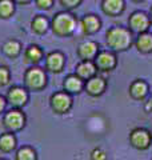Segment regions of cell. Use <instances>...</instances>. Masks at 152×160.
Here are the masks:
<instances>
[{
	"instance_id": "6da1fadb",
	"label": "cell",
	"mask_w": 152,
	"mask_h": 160,
	"mask_svg": "<svg viewBox=\"0 0 152 160\" xmlns=\"http://www.w3.org/2000/svg\"><path fill=\"white\" fill-rule=\"evenodd\" d=\"M76 27H78V19L69 11L58 12L51 20V29L53 35L59 38H68L73 35Z\"/></svg>"
},
{
	"instance_id": "7a4b0ae2",
	"label": "cell",
	"mask_w": 152,
	"mask_h": 160,
	"mask_svg": "<svg viewBox=\"0 0 152 160\" xmlns=\"http://www.w3.org/2000/svg\"><path fill=\"white\" fill-rule=\"evenodd\" d=\"M105 43L112 51L123 52L132 44V33L123 27H112L105 33Z\"/></svg>"
},
{
	"instance_id": "3957f363",
	"label": "cell",
	"mask_w": 152,
	"mask_h": 160,
	"mask_svg": "<svg viewBox=\"0 0 152 160\" xmlns=\"http://www.w3.org/2000/svg\"><path fill=\"white\" fill-rule=\"evenodd\" d=\"M47 72L45 69L40 68L38 66H31L28 69H25L24 76H23V83L24 87L28 91L32 92H40L47 87Z\"/></svg>"
},
{
	"instance_id": "277c9868",
	"label": "cell",
	"mask_w": 152,
	"mask_h": 160,
	"mask_svg": "<svg viewBox=\"0 0 152 160\" xmlns=\"http://www.w3.org/2000/svg\"><path fill=\"white\" fill-rule=\"evenodd\" d=\"M3 127L8 132L16 133L25 127L27 124V116L22 108H11L3 116Z\"/></svg>"
},
{
	"instance_id": "5b68a950",
	"label": "cell",
	"mask_w": 152,
	"mask_h": 160,
	"mask_svg": "<svg viewBox=\"0 0 152 160\" xmlns=\"http://www.w3.org/2000/svg\"><path fill=\"white\" fill-rule=\"evenodd\" d=\"M49 107L52 112L56 115H64L68 113L72 108V98L71 93L65 91H59L55 92L49 96Z\"/></svg>"
},
{
	"instance_id": "8992f818",
	"label": "cell",
	"mask_w": 152,
	"mask_h": 160,
	"mask_svg": "<svg viewBox=\"0 0 152 160\" xmlns=\"http://www.w3.org/2000/svg\"><path fill=\"white\" fill-rule=\"evenodd\" d=\"M6 99H7V103L12 108H23L27 106L29 100V91L25 87L13 86L8 89Z\"/></svg>"
},
{
	"instance_id": "52a82bcc",
	"label": "cell",
	"mask_w": 152,
	"mask_h": 160,
	"mask_svg": "<svg viewBox=\"0 0 152 160\" xmlns=\"http://www.w3.org/2000/svg\"><path fill=\"white\" fill-rule=\"evenodd\" d=\"M152 142V135L149 131L144 128H135L132 132L129 133V143L134 148L139 149V151H144L151 146Z\"/></svg>"
},
{
	"instance_id": "ba28073f",
	"label": "cell",
	"mask_w": 152,
	"mask_h": 160,
	"mask_svg": "<svg viewBox=\"0 0 152 160\" xmlns=\"http://www.w3.org/2000/svg\"><path fill=\"white\" fill-rule=\"evenodd\" d=\"M65 67V56L60 51L49 52L44 59V68L45 71L51 73H60Z\"/></svg>"
},
{
	"instance_id": "9c48e42d",
	"label": "cell",
	"mask_w": 152,
	"mask_h": 160,
	"mask_svg": "<svg viewBox=\"0 0 152 160\" xmlns=\"http://www.w3.org/2000/svg\"><path fill=\"white\" fill-rule=\"evenodd\" d=\"M128 26L129 29L135 33H141L145 32L151 26V19L145 12L136 11L129 16L128 19Z\"/></svg>"
},
{
	"instance_id": "30bf717a",
	"label": "cell",
	"mask_w": 152,
	"mask_h": 160,
	"mask_svg": "<svg viewBox=\"0 0 152 160\" xmlns=\"http://www.w3.org/2000/svg\"><path fill=\"white\" fill-rule=\"evenodd\" d=\"M94 62L98 71H101V72H109L116 67V56L111 51L99 52L94 59Z\"/></svg>"
},
{
	"instance_id": "8fae6325",
	"label": "cell",
	"mask_w": 152,
	"mask_h": 160,
	"mask_svg": "<svg viewBox=\"0 0 152 160\" xmlns=\"http://www.w3.org/2000/svg\"><path fill=\"white\" fill-rule=\"evenodd\" d=\"M105 88H107V82L103 78L96 76V75L85 80L84 83V91L92 98H98L100 95H103Z\"/></svg>"
},
{
	"instance_id": "7c38bea8",
	"label": "cell",
	"mask_w": 152,
	"mask_h": 160,
	"mask_svg": "<svg viewBox=\"0 0 152 160\" xmlns=\"http://www.w3.org/2000/svg\"><path fill=\"white\" fill-rule=\"evenodd\" d=\"M76 52H78L80 60H94L96 55L99 53V46L92 40H85V42L79 44Z\"/></svg>"
},
{
	"instance_id": "4fadbf2b",
	"label": "cell",
	"mask_w": 152,
	"mask_h": 160,
	"mask_svg": "<svg viewBox=\"0 0 152 160\" xmlns=\"http://www.w3.org/2000/svg\"><path fill=\"white\" fill-rule=\"evenodd\" d=\"M23 59H24V62L27 64L38 66V64L44 59V52L39 46H36V44H31V46H28L27 48L24 49Z\"/></svg>"
},
{
	"instance_id": "5bb4252c",
	"label": "cell",
	"mask_w": 152,
	"mask_h": 160,
	"mask_svg": "<svg viewBox=\"0 0 152 160\" xmlns=\"http://www.w3.org/2000/svg\"><path fill=\"white\" fill-rule=\"evenodd\" d=\"M100 27H101V22L95 15H85L80 20V29L83 31L84 35H94L99 31Z\"/></svg>"
},
{
	"instance_id": "9a60e30c",
	"label": "cell",
	"mask_w": 152,
	"mask_h": 160,
	"mask_svg": "<svg viewBox=\"0 0 152 160\" xmlns=\"http://www.w3.org/2000/svg\"><path fill=\"white\" fill-rule=\"evenodd\" d=\"M96 72H98V68L94 60H82L75 68V73L83 80H88L89 78L95 76Z\"/></svg>"
},
{
	"instance_id": "2e32d148",
	"label": "cell",
	"mask_w": 152,
	"mask_h": 160,
	"mask_svg": "<svg viewBox=\"0 0 152 160\" xmlns=\"http://www.w3.org/2000/svg\"><path fill=\"white\" fill-rule=\"evenodd\" d=\"M63 88H64L65 92H68L71 95L80 93L84 89V80L80 79L76 73L68 75L63 82Z\"/></svg>"
},
{
	"instance_id": "e0dca14e",
	"label": "cell",
	"mask_w": 152,
	"mask_h": 160,
	"mask_svg": "<svg viewBox=\"0 0 152 160\" xmlns=\"http://www.w3.org/2000/svg\"><path fill=\"white\" fill-rule=\"evenodd\" d=\"M101 11L111 18L119 16L124 11V0H103L101 2Z\"/></svg>"
},
{
	"instance_id": "ac0fdd59",
	"label": "cell",
	"mask_w": 152,
	"mask_h": 160,
	"mask_svg": "<svg viewBox=\"0 0 152 160\" xmlns=\"http://www.w3.org/2000/svg\"><path fill=\"white\" fill-rule=\"evenodd\" d=\"M2 53L4 56H7L9 59H16L20 56L23 48H22V43L16 39H8L2 44Z\"/></svg>"
},
{
	"instance_id": "d6986e66",
	"label": "cell",
	"mask_w": 152,
	"mask_h": 160,
	"mask_svg": "<svg viewBox=\"0 0 152 160\" xmlns=\"http://www.w3.org/2000/svg\"><path fill=\"white\" fill-rule=\"evenodd\" d=\"M18 147V139L13 132L6 131L0 135V151L3 153H11Z\"/></svg>"
},
{
	"instance_id": "ffe728a7",
	"label": "cell",
	"mask_w": 152,
	"mask_h": 160,
	"mask_svg": "<svg viewBox=\"0 0 152 160\" xmlns=\"http://www.w3.org/2000/svg\"><path fill=\"white\" fill-rule=\"evenodd\" d=\"M148 93V84L144 80H135L129 86V95L135 100H143Z\"/></svg>"
},
{
	"instance_id": "44dd1931",
	"label": "cell",
	"mask_w": 152,
	"mask_h": 160,
	"mask_svg": "<svg viewBox=\"0 0 152 160\" xmlns=\"http://www.w3.org/2000/svg\"><path fill=\"white\" fill-rule=\"evenodd\" d=\"M49 28H51V22L44 15H36V16L31 20V29H32V32L36 35L47 33Z\"/></svg>"
},
{
	"instance_id": "7402d4cb",
	"label": "cell",
	"mask_w": 152,
	"mask_h": 160,
	"mask_svg": "<svg viewBox=\"0 0 152 160\" xmlns=\"http://www.w3.org/2000/svg\"><path fill=\"white\" fill-rule=\"evenodd\" d=\"M135 46H136V48H138V51L141 52V53L152 52V33H148L147 31L139 33Z\"/></svg>"
},
{
	"instance_id": "603a6c76",
	"label": "cell",
	"mask_w": 152,
	"mask_h": 160,
	"mask_svg": "<svg viewBox=\"0 0 152 160\" xmlns=\"http://www.w3.org/2000/svg\"><path fill=\"white\" fill-rule=\"evenodd\" d=\"M16 11V3L13 0H0V19L7 20L13 16Z\"/></svg>"
},
{
	"instance_id": "cb8c5ba5",
	"label": "cell",
	"mask_w": 152,
	"mask_h": 160,
	"mask_svg": "<svg viewBox=\"0 0 152 160\" xmlns=\"http://www.w3.org/2000/svg\"><path fill=\"white\" fill-rule=\"evenodd\" d=\"M15 159L16 160H36L38 155H36V151L31 146H23L15 153Z\"/></svg>"
},
{
	"instance_id": "d4e9b609",
	"label": "cell",
	"mask_w": 152,
	"mask_h": 160,
	"mask_svg": "<svg viewBox=\"0 0 152 160\" xmlns=\"http://www.w3.org/2000/svg\"><path fill=\"white\" fill-rule=\"evenodd\" d=\"M11 83V71L6 66H0V88L7 87Z\"/></svg>"
},
{
	"instance_id": "484cf974",
	"label": "cell",
	"mask_w": 152,
	"mask_h": 160,
	"mask_svg": "<svg viewBox=\"0 0 152 160\" xmlns=\"http://www.w3.org/2000/svg\"><path fill=\"white\" fill-rule=\"evenodd\" d=\"M83 0H59L60 6H62L65 11H71V9L78 8L82 4Z\"/></svg>"
},
{
	"instance_id": "4316f807",
	"label": "cell",
	"mask_w": 152,
	"mask_h": 160,
	"mask_svg": "<svg viewBox=\"0 0 152 160\" xmlns=\"http://www.w3.org/2000/svg\"><path fill=\"white\" fill-rule=\"evenodd\" d=\"M35 6L42 11H49L53 7V0H35Z\"/></svg>"
},
{
	"instance_id": "83f0119b",
	"label": "cell",
	"mask_w": 152,
	"mask_h": 160,
	"mask_svg": "<svg viewBox=\"0 0 152 160\" xmlns=\"http://www.w3.org/2000/svg\"><path fill=\"white\" fill-rule=\"evenodd\" d=\"M89 158L92 160H105L107 159V153H105V151H103L101 148H95V149H92Z\"/></svg>"
},
{
	"instance_id": "f1b7e54d",
	"label": "cell",
	"mask_w": 152,
	"mask_h": 160,
	"mask_svg": "<svg viewBox=\"0 0 152 160\" xmlns=\"http://www.w3.org/2000/svg\"><path fill=\"white\" fill-rule=\"evenodd\" d=\"M7 99H6V96H2L0 95V115H2L4 111H6V107H7Z\"/></svg>"
},
{
	"instance_id": "f546056e",
	"label": "cell",
	"mask_w": 152,
	"mask_h": 160,
	"mask_svg": "<svg viewBox=\"0 0 152 160\" xmlns=\"http://www.w3.org/2000/svg\"><path fill=\"white\" fill-rule=\"evenodd\" d=\"M145 111L147 112H152V96L149 98V100L145 104Z\"/></svg>"
},
{
	"instance_id": "4dcf8cb0",
	"label": "cell",
	"mask_w": 152,
	"mask_h": 160,
	"mask_svg": "<svg viewBox=\"0 0 152 160\" xmlns=\"http://www.w3.org/2000/svg\"><path fill=\"white\" fill-rule=\"evenodd\" d=\"M16 4H19V6H25V4H29L32 2V0H13Z\"/></svg>"
},
{
	"instance_id": "1f68e13d",
	"label": "cell",
	"mask_w": 152,
	"mask_h": 160,
	"mask_svg": "<svg viewBox=\"0 0 152 160\" xmlns=\"http://www.w3.org/2000/svg\"><path fill=\"white\" fill-rule=\"evenodd\" d=\"M149 19H151V24H152V7L149 9Z\"/></svg>"
},
{
	"instance_id": "d6a6232c",
	"label": "cell",
	"mask_w": 152,
	"mask_h": 160,
	"mask_svg": "<svg viewBox=\"0 0 152 160\" xmlns=\"http://www.w3.org/2000/svg\"><path fill=\"white\" fill-rule=\"evenodd\" d=\"M132 2H135V3H140V2H144V0H132Z\"/></svg>"
}]
</instances>
